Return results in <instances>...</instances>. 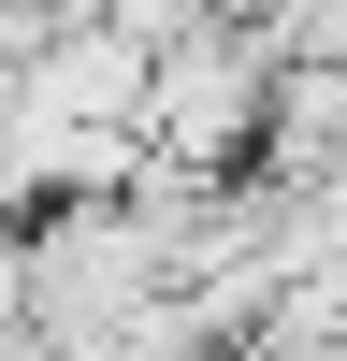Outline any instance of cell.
Returning <instances> with one entry per match:
<instances>
[{"label":"cell","instance_id":"obj_1","mask_svg":"<svg viewBox=\"0 0 347 361\" xmlns=\"http://www.w3.org/2000/svg\"><path fill=\"white\" fill-rule=\"evenodd\" d=\"M275 58H289L275 15H202V29H174V44H145V102H130L145 159L231 188V173L260 159V116H275Z\"/></svg>","mask_w":347,"mask_h":361},{"label":"cell","instance_id":"obj_2","mask_svg":"<svg viewBox=\"0 0 347 361\" xmlns=\"http://www.w3.org/2000/svg\"><path fill=\"white\" fill-rule=\"evenodd\" d=\"M58 15H102V29H130V44H174V29H202L217 0H58Z\"/></svg>","mask_w":347,"mask_h":361},{"label":"cell","instance_id":"obj_3","mask_svg":"<svg viewBox=\"0 0 347 361\" xmlns=\"http://www.w3.org/2000/svg\"><path fill=\"white\" fill-rule=\"evenodd\" d=\"M44 29H58V0H0V73H15V58L44 44Z\"/></svg>","mask_w":347,"mask_h":361},{"label":"cell","instance_id":"obj_4","mask_svg":"<svg viewBox=\"0 0 347 361\" xmlns=\"http://www.w3.org/2000/svg\"><path fill=\"white\" fill-rule=\"evenodd\" d=\"M0 361H73L58 333H29V318H0Z\"/></svg>","mask_w":347,"mask_h":361},{"label":"cell","instance_id":"obj_5","mask_svg":"<svg viewBox=\"0 0 347 361\" xmlns=\"http://www.w3.org/2000/svg\"><path fill=\"white\" fill-rule=\"evenodd\" d=\"M0 116H15V73H0Z\"/></svg>","mask_w":347,"mask_h":361}]
</instances>
